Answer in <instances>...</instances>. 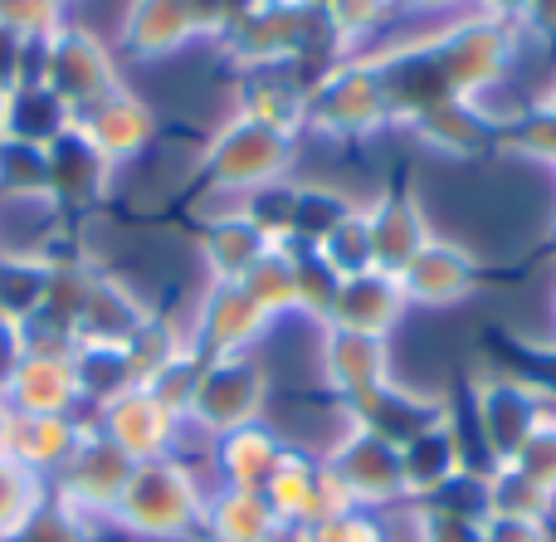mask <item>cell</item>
<instances>
[{
    "label": "cell",
    "instance_id": "obj_1",
    "mask_svg": "<svg viewBox=\"0 0 556 542\" xmlns=\"http://www.w3.org/2000/svg\"><path fill=\"white\" fill-rule=\"evenodd\" d=\"M205 499H211V489L201 484V475L191 465H181L176 455H162L132 469L113 518L137 538L172 542L205 524Z\"/></svg>",
    "mask_w": 556,
    "mask_h": 542
},
{
    "label": "cell",
    "instance_id": "obj_2",
    "mask_svg": "<svg viewBox=\"0 0 556 542\" xmlns=\"http://www.w3.org/2000/svg\"><path fill=\"white\" fill-rule=\"evenodd\" d=\"M293 152H298V137H283L274 127L254 123V117L230 113V123L205 142L201 172L211 181V191L244 196V191L283 181L288 166H293Z\"/></svg>",
    "mask_w": 556,
    "mask_h": 542
},
{
    "label": "cell",
    "instance_id": "obj_3",
    "mask_svg": "<svg viewBox=\"0 0 556 542\" xmlns=\"http://www.w3.org/2000/svg\"><path fill=\"white\" fill-rule=\"evenodd\" d=\"M391 93H386V74L371 54H352L337 64L307 98V127L327 137H376L391 127Z\"/></svg>",
    "mask_w": 556,
    "mask_h": 542
},
{
    "label": "cell",
    "instance_id": "obj_4",
    "mask_svg": "<svg viewBox=\"0 0 556 542\" xmlns=\"http://www.w3.org/2000/svg\"><path fill=\"white\" fill-rule=\"evenodd\" d=\"M323 469L332 475V484L342 489L346 504H356V508H376V514H386L391 504L405 499L401 450H395L391 440L371 436L366 426H352V420H346L342 436L327 445Z\"/></svg>",
    "mask_w": 556,
    "mask_h": 542
},
{
    "label": "cell",
    "instance_id": "obj_5",
    "mask_svg": "<svg viewBox=\"0 0 556 542\" xmlns=\"http://www.w3.org/2000/svg\"><path fill=\"white\" fill-rule=\"evenodd\" d=\"M264 401H269V377H264L254 352H240V357H205V371H201V387H195L186 426L220 440V436H230V430L264 420Z\"/></svg>",
    "mask_w": 556,
    "mask_h": 542
},
{
    "label": "cell",
    "instance_id": "obj_6",
    "mask_svg": "<svg viewBox=\"0 0 556 542\" xmlns=\"http://www.w3.org/2000/svg\"><path fill=\"white\" fill-rule=\"evenodd\" d=\"M473 426L483 440V459L489 465H508L522 450V440L542 426L538 416V381L522 371H493V377L473 381Z\"/></svg>",
    "mask_w": 556,
    "mask_h": 542
},
{
    "label": "cell",
    "instance_id": "obj_7",
    "mask_svg": "<svg viewBox=\"0 0 556 542\" xmlns=\"http://www.w3.org/2000/svg\"><path fill=\"white\" fill-rule=\"evenodd\" d=\"M137 459L117 450L103 430H84L74 459L59 469V504L74 508L78 518H113Z\"/></svg>",
    "mask_w": 556,
    "mask_h": 542
},
{
    "label": "cell",
    "instance_id": "obj_8",
    "mask_svg": "<svg viewBox=\"0 0 556 542\" xmlns=\"http://www.w3.org/2000/svg\"><path fill=\"white\" fill-rule=\"evenodd\" d=\"M45 88L59 93L68 103V113L93 98L113 93L117 84V68H113V54L103 49V39H93L88 29H54L45 39Z\"/></svg>",
    "mask_w": 556,
    "mask_h": 542
},
{
    "label": "cell",
    "instance_id": "obj_9",
    "mask_svg": "<svg viewBox=\"0 0 556 542\" xmlns=\"http://www.w3.org/2000/svg\"><path fill=\"white\" fill-rule=\"evenodd\" d=\"M74 133L84 137L108 166H123V162H132V156H142L147 142L156 137V113L142 98L127 93V88H113V93L74 108Z\"/></svg>",
    "mask_w": 556,
    "mask_h": 542
},
{
    "label": "cell",
    "instance_id": "obj_10",
    "mask_svg": "<svg viewBox=\"0 0 556 542\" xmlns=\"http://www.w3.org/2000/svg\"><path fill=\"white\" fill-rule=\"evenodd\" d=\"M269 328H274V318L240 283H211L186 338H191V348L205 352V357H240V352H250Z\"/></svg>",
    "mask_w": 556,
    "mask_h": 542
},
{
    "label": "cell",
    "instance_id": "obj_11",
    "mask_svg": "<svg viewBox=\"0 0 556 542\" xmlns=\"http://www.w3.org/2000/svg\"><path fill=\"white\" fill-rule=\"evenodd\" d=\"M307 98H313V78L293 59H283V64H244L235 113L254 117V123L274 127L283 137H298L307 127Z\"/></svg>",
    "mask_w": 556,
    "mask_h": 542
},
{
    "label": "cell",
    "instance_id": "obj_12",
    "mask_svg": "<svg viewBox=\"0 0 556 542\" xmlns=\"http://www.w3.org/2000/svg\"><path fill=\"white\" fill-rule=\"evenodd\" d=\"M317 367H323L327 391H332L342 406H356V401L371 396L376 387L395 381L386 338H366V332H342V328H323Z\"/></svg>",
    "mask_w": 556,
    "mask_h": 542
},
{
    "label": "cell",
    "instance_id": "obj_13",
    "mask_svg": "<svg viewBox=\"0 0 556 542\" xmlns=\"http://www.w3.org/2000/svg\"><path fill=\"white\" fill-rule=\"evenodd\" d=\"M346 420H352V426H366L381 440H391L395 450H405L410 440H420L425 430L444 426V420H450V406H444V396L401 387V381H386V387H376L371 396H362L356 406H346Z\"/></svg>",
    "mask_w": 556,
    "mask_h": 542
},
{
    "label": "cell",
    "instance_id": "obj_14",
    "mask_svg": "<svg viewBox=\"0 0 556 542\" xmlns=\"http://www.w3.org/2000/svg\"><path fill=\"white\" fill-rule=\"evenodd\" d=\"M401 289L410 308H454V303H464L479 289V260L464 244L434 235L401 269Z\"/></svg>",
    "mask_w": 556,
    "mask_h": 542
},
{
    "label": "cell",
    "instance_id": "obj_15",
    "mask_svg": "<svg viewBox=\"0 0 556 542\" xmlns=\"http://www.w3.org/2000/svg\"><path fill=\"white\" fill-rule=\"evenodd\" d=\"M264 499H269V508L278 514V524H293V528H317L323 518H332L337 508H346L342 489L332 484L323 459L303 455V450H288L283 465H278L274 479L264 484Z\"/></svg>",
    "mask_w": 556,
    "mask_h": 542
},
{
    "label": "cell",
    "instance_id": "obj_16",
    "mask_svg": "<svg viewBox=\"0 0 556 542\" xmlns=\"http://www.w3.org/2000/svg\"><path fill=\"white\" fill-rule=\"evenodd\" d=\"M366 225H371L376 269L395 274V279H401L405 264L434 240V225H430V215H425L420 196L405 191V186H391V191H381L376 201H366Z\"/></svg>",
    "mask_w": 556,
    "mask_h": 542
},
{
    "label": "cell",
    "instance_id": "obj_17",
    "mask_svg": "<svg viewBox=\"0 0 556 542\" xmlns=\"http://www.w3.org/2000/svg\"><path fill=\"white\" fill-rule=\"evenodd\" d=\"M98 430H103L117 450H127L137 465H147V459H162V455H172L176 450L181 420H176L147 387H132V391H123L117 401H108L103 426Z\"/></svg>",
    "mask_w": 556,
    "mask_h": 542
},
{
    "label": "cell",
    "instance_id": "obj_18",
    "mask_svg": "<svg viewBox=\"0 0 556 542\" xmlns=\"http://www.w3.org/2000/svg\"><path fill=\"white\" fill-rule=\"evenodd\" d=\"M405 289L395 274L386 269H366V274H346L337 303L327 313L323 328H342V332H366V338H391L405 318Z\"/></svg>",
    "mask_w": 556,
    "mask_h": 542
},
{
    "label": "cell",
    "instance_id": "obj_19",
    "mask_svg": "<svg viewBox=\"0 0 556 542\" xmlns=\"http://www.w3.org/2000/svg\"><path fill=\"white\" fill-rule=\"evenodd\" d=\"M405 133L415 142H425L440 156H483L498 147V133L483 123V113L469 103V98H444V103H430L425 113L405 117Z\"/></svg>",
    "mask_w": 556,
    "mask_h": 542
},
{
    "label": "cell",
    "instance_id": "obj_20",
    "mask_svg": "<svg viewBox=\"0 0 556 542\" xmlns=\"http://www.w3.org/2000/svg\"><path fill=\"white\" fill-rule=\"evenodd\" d=\"M288 450L293 445H288L274 426L254 420V426H240V430H230V436L215 440L211 459H215V469H220L225 489H260L264 494V484H269L274 469L283 465Z\"/></svg>",
    "mask_w": 556,
    "mask_h": 542
},
{
    "label": "cell",
    "instance_id": "obj_21",
    "mask_svg": "<svg viewBox=\"0 0 556 542\" xmlns=\"http://www.w3.org/2000/svg\"><path fill=\"white\" fill-rule=\"evenodd\" d=\"M5 401H10V411H20V416H68L78 401L68 357L25 352L15 377H10V387H5Z\"/></svg>",
    "mask_w": 556,
    "mask_h": 542
},
{
    "label": "cell",
    "instance_id": "obj_22",
    "mask_svg": "<svg viewBox=\"0 0 556 542\" xmlns=\"http://www.w3.org/2000/svg\"><path fill=\"white\" fill-rule=\"evenodd\" d=\"M84 430L88 426H74L68 416H20V411H10L5 459H15L29 475H39V469H64L68 459H74Z\"/></svg>",
    "mask_w": 556,
    "mask_h": 542
},
{
    "label": "cell",
    "instance_id": "obj_23",
    "mask_svg": "<svg viewBox=\"0 0 556 542\" xmlns=\"http://www.w3.org/2000/svg\"><path fill=\"white\" fill-rule=\"evenodd\" d=\"M464 465H469V459H464V440H459V426H454V420L425 430L420 440H410V445L401 450L405 499H410V504H425V499L440 494Z\"/></svg>",
    "mask_w": 556,
    "mask_h": 542
},
{
    "label": "cell",
    "instance_id": "obj_24",
    "mask_svg": "<svg viewBox=\"0 0 556 542\" xmlns=\"http://www.w3.org/2000/svg\"><path fill=\"white\" fill-rule=\"evenodd\" d=\"M269 235L260 230L254 220H244L240 211L235 215H211L201 235V254H205V269H211V283H240L254 264L264 260L269 250Z\"/></svg>",
    "mask_w": 556,
    "mask_h": 542
},
{
    "label": "cell",
    "instance_id": "obj_25",
    "mask_svg": "<svg viewBox=\"0 0 556 542\" xmlns=\"http://www.w3.org/2000/svg\"><path fill=\"white\" fill-rule=\"evenodd\" d=\"M152 313L127 293V283L108 279V274H93L88 279V293H84V308H78V342H113L123 348Z\"/></svg>",
    "mask_w": 556,
    "mask_h": 542
},
{
    "label": "cell",
    "instance_id": "obj_26",
    "mask_svg": "<svg viewBox=\"0 0 556 542\" xmlns=\"http://www.w3.org/2000/svg\"><path fill=\"white\" fill-rule=\"evenodd\" d=\"M195 35L186 0H132L123 20V45L142 59H166L176 49H186Z\"/></svg>",
    "mask_w": 556,
    "mask_h": 542
},
{
    "label": "cell",
    "instance_id": "obj_27",
    "mask_svg": "<svg viewBox=\"0 0 556 542\" xmlns=\"http://www.w3.org/2000/svg\"><path fill=\"white\" fill-rule=\"evenodd\" d=\"M113 186V166L84 142V137L68 127L54 147H49V196L68 205H88Z\"/></svg>",
    "mask_w": 556,
    "mask_h": 542
},
{
    "label": "cell",
    "instance_id": "obj_28",
    "mask_svg": "<svg viewBox=\"0 0 556 542\" xmlns=\"http://www.w3.org/2000/svg\"><path fill=\"white\" fill-rule=\"evenodd\" d=\"M205 538L211 542H269L278 528V514L260 489H215L205 499Z\"/></svg>",
    "mask_w": 556,
    "mask_h": 542
},
{
    "label": "cell",
    "instance_id": "obj_29",
    "mask_svg": "<svg viewBox=\"0 0 556 542\" xmlns=\"http://www.w3.org/2000/svg\"><path fill=\"white\" fill-rule=\"evenodd\" d=\"M68 367H74L78 396L98 401V406H108V401H117L123 391L137 387L127 348H113V342H78V348L68 352Z\"/></svg>",
    "mask_w": 556,
    "mask_h": 542
},
{
    "label": "cell",
    "instance_id": "obj_30",
    "mask_svg": "<svg viewBox=\"0 0 556 542\" xmlns=\"http://www.w3.org/2000/svg\"><path fill=\"white\" fill-rule=\"evenodd\" d=\"M362 201H352L337 186H293V215H288V240L293 250H317L346 215L356 211Z\"/></svg>",
    "mask_w": 556,
    "mask_h": 542
},
{
    "label": "cell",
    "instance_id": "obj_31",
    "mask_svg": "<svg viewBox=\"0 0 556 542\" xmlns=\"http://www.w3.org/2000/svg\"><path fill=\"white\" fill-rule=\"evenodd\" d=\"M240 289L260 303L264 313L278 323L288 313H298V279H293V244H269L264 260L254 264L250 274L240 279Z\"/></svg>",
    "mask_w": 556,
    "mask_h": 542
},
{
    "label": "cell",
    "instance_id": "obj_32",
    "mask_svg": "<svg viewBox=\"0 0 556 542\" xmlns=\"http://www.w3.org/2000/svg\"><path fill=\"white\" fill-rule=\"evenodd\" d=\"M552 514H556V494L532 484L522 469L513 465L489 469V518H538V524H552Z\"/></svg>",
    "mask_w": 556,
    "mask_h": 542
},
{
    "label": "cell",
    "instance_id": "obj_33",
    "mask_svg": "<svg viewBox=\"0 0 556 542\" xmlns=\"http://www.w3.org/2000/svg\"><path fill=\"white\" fill-rule=\"evenodd\" d=\"M201 371H205V352H195L191 342H186L181 352H176L172 362H166L156 377H147L142 387L152 391L156 401H162L166 411H172L176 420L191 416V401H195V387H201Z\"/></svg>",
    "mask_w": 556,
    "mask_h": 542
},
{
    "label": "cell",
    "instance_id": "obj_34",
    "mask_svg": "<svg viewBox=\"0 0 556 542\" xmlns=\"http://www.w3.org/2000/svg\"><path fill=\"white\" fill-rule=\"evenodd\" d=\"M293 279H298V313L323 328L332 303H337V289H342V274H337L317 250H293Z\"/></svg>",
    "mask_w": 556,
    "mask_h": 542
},
{
    "label": "cell",
    "instance_id": "obj_35",
    "mask_svg": "<svg viewBox=\"0 0 556 542\" xmlns=\"http://www.w3.org/2000/svg\"><path fill=\"white\" fill-rule=\"evenodd\" d=\"M317 254H323L327 264H332L337 274H366V269H376V260H371V225H366V201L356 205L352 215H346L342 225H337L332 235H327L323 244H317Z\"/></svg>",
    "mask_w": 556,
    "mask_h": 542
},
{
    "label": "cell",
    "instance_id": "obj_36",
    "mask_svg": "<svg viewBox=\"0 0 556 542\" xmlns=\"http://www.w3.org/2000/svg\"><path fill=\"white\" fill-rule=\"evenodd\" d=\"M498 147L513 156H528V162H542L556 172V113L542 103H532L528 113L518 117L513 127H503L498 133Z\"/></svg>",
    "mask_w": 556,
    "mask_h": 542
},
{
    "label": "cell",
    "instance_id": "obj_37",
    "mask_svg": "<svg viewBox=\"0 0 556 542\" xmlns=\"http://www.w3.org/2000/svg\"><path fill=\"white\" fill-rule=\"evenodd\" d=\"M395 15H401L395 0H332V5H327V20H332L337 35L352 45V54H362L366 39L381 35Z\"/></svg>",
    "mask_w": 556,
    "mask_h": 542
},
{
    "label": "cell",
    "instance_id": "obj_38",
    "mask_svg": "<svg viewBox=\"0 0 556 542\" xmlns=\"http://www.w3.org/2000/svg\"><path fill=\"white\" fill-rule=\"evenodd\" d=\"M35 508H39V475H29L15 459L0 455V542L20 533Z\"/></svg>",
    "mask_w": 556,
    "mask_h": 542
},
{
    "label": "cell",
    "instance_id": "obj_39",
    "mask_svg": "<svg viewBox=\"0 0 556 542\" xmlns=\"http://www.w3.org/2000/svg\"><path fill=\"white\" fill-rule=\"evenodd\" d=\"M307 542H391V528H386V518L376 508L346 504L317 528H307Z\"/></svg>",
    "mask_w": 556,
    "mask_h": 542
},
{
    "label": "cell",
    "instance_id": "obj_40",
    "mask_svg": "<svg viewBox=\"0 0 556 542\" xmlns=\"http://www.w3.org/2000/svg\"><path fill=\"white\" fill-rule=\"evenodd\" d=\"M508 465L522 469V475H528L532 484H542L547 494H556V426H538V430H532Z\"/></svg>",
    "mask_w": 556,
    "mask_h": 542
},
{
    "label": "cell",
    "instance_id": "obj_41",
    "mask_svg": "<svg viewBox=\"0 0 556 542\" xmlns=\"http://www.w3.org/2000/svg\"><path fill=\"white\" fill-rule=\"evenodd\" d=\"M415 542H483V524L415 504Z\"/></svg>",
    "mask_w": 556,
    "mask_h": 542
},
{
    "label": "cell",
    "instance_id": "obj_42",
    "mask_svg": "<svg viewBox=\"0 0 556 542\" xmlns=\"http://www.w3.org/2000/svg\"><path fill=\"white\" fill-rule=\"evenodd\" d=\"M483 542H556V533L552 524H538V518H489Z\"/></svg>",
    "mask_w": 556,
    "mask_h": 542
},
{
    "label": "cell",
    "instance_id": "obj_43",
    "mask_svg": "<svg viewBox=\"0 0 556 542\" xmlns=\"http://www.w3.org/2000/svg\"><path fill=\"white\" fill-rule=\"evenodd\" d=\"M20 357H25V342H20V323L0 318V396H5L10 377H15Z\"/></svg>",
    "mask_w": 556,
    "mask_h": 542
},
{
    "label": "cell",
    "instance_id": "obj_44",
    "mask_svg": "<svg viewBox=\"0 0 556 542\" xmlns=\"http://www.w3.org/2000/svg\"><path fill=\"white\" fill-rule=\"evenodd\" d=\"M518 25H522V35H532V39H556V0H528Z\"/></svg>",
    "mask_w": 556,
    "mask_h": 542
},
{
    "label": "cell",
    "instance_id": "obj_45",
    "mask_svg": "<svg viewBox=\"0 0 556 542\" xmlns=\"http://www.w3.org/2000/svg\"><path fill=\"white\" fill-rule=\"evenodd\" d=\"M401 15H444V20H459L469 15V0H395Z\"/></svg>",
    "mask_w": 556,
    "mask_h": 542
},
{
    "label": "cell",
    "instance_id": "obj_46",
    "mask_svg": "<svg viewBox=\"0 0 556 542\" xmlns=\"http://www.w3.org/2000/svg\"><path fill=\"white\" fill-rule=\"evenodd\" d=\"M528 0H469V15H489V20H518Z\"/></svg>",
    "mask_w": 556,
    "mask_h": 542
},
{
    "label": "cell",
    "instance_id": "obj_47",
    "mask_svg": "<svg viewBox=\"0 0 556 542\" xmlns=\"http://www.w3.org/2000/svg\"><path fill=\"white\" fill-rule=\"evenodd\" d=\"M5 430H10V401L0 396V455H5Z\"/></svg>",
    "mask_w": 556,
    "mask_h": 542
},
{
    "label": "cell",
    "instance_id": "obj_48",
    "mask_svg": "<svg viewBox=\"0 0 556 542\" xmlns=\"http://www.w3.org/2000/svg\"><path fill=\"white\" fill-rule=\"evenodd\" d=\"M538 103H542V108H552V113H556V78H552V84L538 93Z\"/></svg>",
    "mask_w": 556,
    "mask_h": 542
},
{
    "label": "cell",
    "instance_id": "obj_49",
    "mask_svg": "<svg viewBox=\"0 0 556 542\" xmlns=\"http://www.w3.org/2000/svg\"><path fill=\"white\" fill-rule=\"evenodd\" d=\"M313 5H323V10H327V5H332V0H313Z\"/></svg>",
    "mask_w": 556,
    "mask_h": 542
},
{
    "label": "cell",
    "instance_id": "obj_50",
    "mask_svg": "<svg viewBox=\"0 0 556 542\" xmlns=\"http://www.w3.org/2000/svg\"><path fill=\"white\" fill-rule=\"evenodd\" d=\"M552 318H556V308H552Z\"/></svg>",
    "mask_w": 556,
    "mask_h": 542
}]
</instances>
